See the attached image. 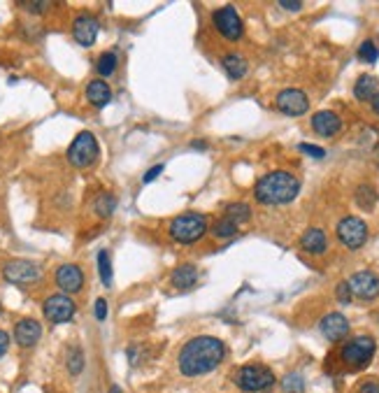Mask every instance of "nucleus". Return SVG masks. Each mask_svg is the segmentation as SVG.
Listing matches in <instances>:
<instances>
[{"instance_id":"f257e3e1","label":"nucleus","mask_w":379,"mask_h":393,"mask_svg":"<svg viewBox=\"0 0 379 393\" xmlns=\"http://www.w3.org/2000/svg\"><path fill=\"white\" fill-rule=\"evenodd\" d=\"M223 359H226V344L221 340L212 335H198L182 347L177 366L184 377H203V375L217 370Z\"/></svg>"},{"instance_id":"f03ea898","label":"nucleus","mask_w":379,"mask_h":393,"mask_svg":"<svg viewBox=\"0 0 379 393\" xmlns=\"http://www.w3.org/2000/svg\"><path fill=\"white\" fill-rule=\"evenodd\" d=\"M298 193L300 179L286 170H275V173L263 175L254 186V196L260 205H289L298 198Z\"/></svg>"},{"instance_id":"7ed1b4c3","label":"nucleus","mask_w":379,"mask_h":393,"mask_svg":"<svg viewBox=\"0 0 379 393\" xmlns=\"http://www.w3.org/2000/svg\"><path fill=\"white\" fill-rule=\"evenodd\" d=\"M235 384L245 393H263V391H270L272 386L277 384V377L268 366L249 363V366H242L240 370L235 372Z\"/></svg>"},{"instance_id":"20e7f679","label":"nucleus","mask_w":379,"mask_h":393,"mask_svg":"<svg viewBox=\"0 0 379 393\" xmlns=\"http://www.w3.org/2000/svg\"><path fill=\"white\" fill-rule=\"evenodd\" d=\"M170 238L180 244H193L198 242L200 238H205L207 233V219L198 212H186L180 214L170 221Z\"/></svg>"},{"instance_id":"39448f33","label":"nucleus","mask_w":379,"mask_h":393,"mask_svg":"<svg viewBox=\"0 0 379 393\" xmlns=\"http://www.w3.org/2000/svg\"><path fill=\"white\" fill-rule=\"evenodd\" d=\"M377 351V342L372 335H356L352 340H347L345 347L340 349V359L345 366L354 368V370H360L372 361Z\"/></svg>"},{"instance_id":"423d86ee","label":"nucleus","mask_w":379,"mask_h":393,"mask_svg":"<svg viewBox=\"0 0 379 393\" xmlns=\"http://www.w3.org/2000/svg\"><path fill=\"white\" fill-rule=\"evenodd\" d=\"M98 156H100V147H98L96 135H93L91 131H82L73 140V144L68 147L70 166H75V168H80V170L96 166Z\"/></svg>"},{"instance_id":"0eeeda50","label":"nucleus","mask_w":379,"mask_h":393,"mask_svg":"<svg viewBox=\"0 0 379 393\" xmlns=\"http://www.w3.org/2000/svg\"><path fill=\"white\" fill-rule=\"evenodd\" d=\"M212 23H215L219 35H221L223 40H228V42H238L242 35H245V23H242L238 10H235L233 5L215 10V14H212Z\"/></svg>"},{"instance_id":"6e6552de","label":"nucleus","mask_w":379,"mask_h":393,"mask_svg":"<svg viewBox=\"0 0 379 393\" xmlns=\"http://www.w3.org/2000/svg\"><path fill=\"white\" fill-rule=\"evenodd\" d=\"M337 240L347 249H360L368 242V224L360 216H345L337 224Z\"/></svg>"},{"instance_id":"1a4fd4ad","label":"nucleus","mask_w":379,"mask_h":393,"mask_svg":"<svg viewBox=\"0 0 379 393\" xmlns=\"http://www.w3.org/2000/svg\"><path fill=\"white\" fill-rule=\"evenodd\" d=\"M3 277L12 281V284H33V281L42 277V268L33 261L14 259L3 266Z\"/></svg>"},{"instance_id":"9d476101","label":"nucleus","mask_w":379,"mask_h":393,"mask_svg":"<svg viewBox=\"0 0 379 393\" xmlns=\"http://www.w3.org/2000/svg\"><path fill=\"white\" fill-rule=\"evenodd\" d=\"M42 309H45L47 321H51V324H65V321H70L75 316L77 305L73 298L63 296V293H56V296L47 298Z\"/></svg>"},{"instance_id":"9b49d317","label":"nucleus","mask_w":379,"mask_h":393,"mask_svg":"<svg viewBox=\"0 0 379 393\" xmlns=\"http://www.w3.org/2000/svg\"><path fill=\"white\" fill-rule=\"evenodd\" d=\"M277 110L286 116H303L310 110V98L300 89H284L277 93Z\"/></svg>"},{"instance_id":"f8f14e48","label":"nucleus","mask_w":379,"mask_h":393,"mask_svg":"<svg viewBox=\"0 0 379 393\" xmlns=\"http://www.w3.org/2000/svg\"><path fill=\"white\" fill-rule=\"evenodd\" d=\"M352 296L360 298V301H375L379 296V275L370 272V270H360L347 281Z\"/></svg>"},{"instance_id":"ddd939ff","label":"nucleus","mask_w":379,"mask_h":393,"mask_svg":"<svg viewBox=\"0 0 379 393\" xmlns=\"http://www.w3.org/2000/svg\"><path fill=\"white\" fill-rule=\"evenodd\" d=\"M319 331L328 342H342L349 335V321L345 314L340 312H330L319 321Z\"/></svg>"},{"instance_id":"4468645a","label":"nucleus","mask_w":379,"mask_h":393,"mask_svg":"<svg viewBox=\"0 0 379 393\" xmlns=\"http://www.w3.org/2000/svg\"><path fill=\"white\" fill-rule=\"evenodd\" d=\"M56 284L65 293H80L82 286H84V272L75 263H65L56 270Z\"/></svg>"},{"instance_id":"2eb2a0df","label":"nucleus","mask_w":379,"mask_h":393,"mask_svg":"<svg viewBox=\"0 0 379 393\" xmlns=\"http://www.w3.org/2000/svg\"><path fill=\"white\" fill-rule=\"evenodd\" d=\"M40 338H42V326H40V321H35V319H21V321H16V326H14V340H16V344L23 349H28V347H35V344L40 342Z\"/></svg>"},{"instance_id":"dca6fc26","label":"nucleus","mask_w":379,"mask_h":393,"mask_svg":"<svg viewBox=\"0 0 379 393\" xmlns=\"http://www.w3.org/2000/svg\"><path fill=\"white\" fill-rule=\"evenodd\" d=\"M312 131L321 135V138H333L342 131V119L330 110H321V112L312 116Z\"/></svg>"},{"instance_id":"f3484780","label":"nucleus","mask_w":379,"mask_h":393,"mask_svg":"<svg viewBox=\"0 0 379 393\" xmlns=\"http://www.w3.org/2000/svg\"><path fill=\"white\" fill-rule=\"evenodd\" d=\"M98 31H100V23L93 19V16H86V14L77 16L75 23H73V35L82 47H91L93 42H96Z\"/></svg>"},{"instance_id":"a211bd4d","label":"nucleus","mask_w":379,"mask_h":393,"mask_svg":"<svg viewBox=\"0 0 379 393\" xmlns=\"http://www.w3.org/2000/svg\"><path fill=\"white\" fill-rule=\"evenodd\" d=\"M300 247L307 254H323L328 249V238H326L321 228H307L303 236H300Z\"/></svg>"},{"instance_id":"6ab92c4d","label":"nucleus","mask_w":379,"mask_h":393,"mask_svg":"<svg viewBox=\"0 0 379 393\" xmlns=\"http://www.w3.org/2000/svg\"><path fill=\"white\" fill-rule=\"evenodd\" d=\"M170 281H173V286H175V289H180V291L193 289L195 281H198V268H195L193 263H184V266L175 268Z\"/></svg>"},{"instance_id":"aec40b11","label":"nucleus","mask_w":379,"mask_h":393,"mask_svg":"<svg viewBox=\"0 0 379 393\" xmlns=\"http://www.w3.org/2000/svg\"><path fill=\"white\" fill-rule=\"evenodd\" d=\"M86 98H88V103H91L93 107H105V105L110 103V98H112V91H110V86H108V81H103V79L88 81Z\"/></svg>"},{"instance_id":"412c9836","label":"nucleus","mask_w":379,"mask_h":393,"mask_svg":"<svg viewBox=\"0 0 379 393\" xmlns=\"http://www.w3.org/2000/svg\"><path fill=\"white\" fill-rule=\"evenodd\" d=\"M379 93V81L372 77V75H360L354 84V96L358 98L360 103H370Z\"/></svg>"},{"instance_id":"4be33fe9","label":"nucleus","mask_w":379,"mask_h":393,"mask_svg":"<svg viewBox=\"0 0 379 393\" xmlns=\"http://www.w3.org/2000/svg\"><path fill=\"white\" fill-rule=\"evenodd\" d=\"M221 66H223V70H226V75L230 79H242L247 73H249V63H247V58L240 56V54L223 56Z\"/></svg>"},{"instance_id":"5701e85b","label":"nucleus","mask_w":379,"mask_h":393,"mask_svg":"<svg viewBox=\"0 0 379 393\" xmlns=\"http://www.w3.org/2000/svg\"><path fill=\"white\" fill-rule=\"evenodd\" d=\"M354 198H356V205L360 210H365V212H372L377 205V189L372 184H360L356 193H354Z\"/></svg>"},{"instance_id":"b1692460","label":"nucleus","mask_w":379,"mask_h":393,"mask_svg":"<svg viewBox=\"0 0 379 393\" xmlns=\"http://www.w3.org/2000/svg\"><path fill=\"white\" fill-rule=\"evenodd\" d=\"M223 219L233 221L235 226L247 224V221L252 219V207H249V205H245V203H233V205H228V207H226Z\"/></svg>"},{"instance_id":"393cba45","label":"nucleus","mask_w":379,"mask_h":393,"mask_svg":"<svg viewBox=\"0 0 379 393\" xmlns=\"http://www.w3.org/2000/svg\"><path fill=\"white\" fill-rule=\"evenodd\" d=\"M280 389H282V393H305V379H303V375H298V372L284 375Z\"/></svg>"},{"instance_id":"a878e982","label":"nucleus","mask_w":379,"mask_h":393,"mask_svg":"<svg viewBox=\"0 0 379 393\" xmlns=\"http://www.w3.org/2000/svg\"><path fill=\"white\" fill-rule=\"evenodd\" d=\"M117 207V198L112 196V193H100V196L96 198V203H93V210H96L98 216H112V212H114Z\"/></svg>"},{"instance_id":"bb28decb","label":"nucleus","mask_w":379,"mask_h":393,"mask_svg":"<svg viewBox=\"0 0 379 393\" xmlns=\"http://www.w3.org/2000/svg\"><path fill=\"white\" fill-rule=\"evenodd\" d=\"M98 272H100V281H103L105 286H112V259L108 249L98 251Z\"/></svg>"},{"instance_id":"cd10ccee","label":"nucleus","mask_w":379,"mask_h":393,"mask_svg":"<svg viewBox=\"0 0 379 393\" xmlns=\"http://www.w3.org/2000/svg\"><path fill=\"white\" fill-rule=\"evenodd\" d=\"M117 66H119V58H117L114 51H105L103 56L98 58V75H103V77H110L112 73L117 70Z\"/></svg>"},{"instance_id":"c85d7f7f","label":"nucleus","mask_w":379,"mask_h":393,"mask_svg":"<svg viewBox=\"0 0 379 393\" xmlns=\"http://www.w3.org/2000/svg\"><path fill=\"white\" fill-rule=\"evenodd\" d=\"M212 233H215V238H221V240H226V238H235L238 236V226L233 224V221H228V219H219L215 228H212Z\"/></svg>"},{"instance_id":"c756f323","label":"nucleus","mask_w":379,"mask_h":393,"mask_svg":"<svg viewBox=\"0 0 379 393\" xmlns=\"http://www.w3.org/2000/svg\"><path fill=\"white\" fill-rule=\"evenodd\" d=\"M358 58H360L363 63H368V66L377 63V58H379L377 45L372 42V40H365V42H360V47H358Z\"/></svg>"},{"instance_id":"7c9ffc66","label":"nucleus","mask_w":379,"mask_h":393,"mask_svg":"<svg viewBox=\"0 0 379 393\" xmlns=\"http://www.w3.org/2000/svg\"><path fill=\"white\" fill-rule=\"evenodd\" d=\"M68 372L70 375H80L82 370H84V354H82L80 347H73L68 351Z\"/></svg>"},{"instance_id":"2f4dec72","label":"nucleus","mask_w":379,"mask_h":393,"mask_svg":"<svg viewBox=\"0 0 379 393\" xmlns=\"http://www.w3.org/2000/svg\"><path fill=\"white\" fill-rule=\"evenodd\" d=\"M335 296H337V301H340L342 305H349L352 303V289H349V284L347 281H340V284H337V289H335Z\"/></svg>"},{"instance_id":"473e14b6","label":"nucleus","mask_w":379,"mask_h":393,"mask_svg":"<svg viewBox=\"0 0 379 393\" xmlns=\"http://www.w3.org/2000/svg\"><path fill=\"white\" fill-rule=\"evenodd\" d=\"M300 151L307 154V156H312V158H323L326 156V149H321V147H315V144H307V142L300 144Z\"/></svg>"},{"instance_id":"72a5a7b5","label":"nucleus","mask_w":379,"mask_h":393,"mask_svg":"<svg viewBox=\"0 0 379 393\" xmlns=\"http://www.w3.org/2000/svg\"><path fill=\"white\" fill-rule=\"evenodd\" d=\"M96 319L98 321L108 319V301H105V298H98L96 301Z\"/></svg>"},{"instance_id":"f704fd0d","label":"nucleus","mask_w":379,"mask_h":393,"mask_svg":"<svg viewBox=\"0 0 379 393\" xmlns=\"http://www.w3.org/2000/svg\"><path fill=\"white\" fill-rule=\"evenodd\" d=\"M358 393H379V382H375V379H365V382H360Z\"/></svg>"},{"instance_id":"c9c22d12","label":"nucleus","mask_w":379,"mask_h":393,"mask_svg":"<svg viewBox=\"0 0 379 393\" xmlns=\"http://www.w3.org/2000/svg\"><path fill=\"white\" fill-rule=\"evenodd\" d=\"M161 175H163V166H154V168L147 170V175H145V179H142V181H145V184H151V181L156 177H161Z\"/></svg>"},{"instance_id":"e433bc0d","label":"nucleus","mask_w":379,"mask_h":393,"mask_svg":"<svg viewBox=\"0 0 379 393\" xmlns=\"http://www.w3.org/2000/svg\"><path fill=\"white\" fill-rule=\"evenodd\" d=\"M280 8L289 12H300L303 10V3H300V0H280Z\"/></svg>"},{"instance_id":"4c0bfd02","label":"nucleus","mask_w":379,"mask_h":393,"mask_svg":"<svg viewBox=\"0 0 379 393\" xmlns=\"http://www.w3.org/2000/svg\"><path fill=\"white\" fill-rule=\"evenodd\" d=\"M8 349H10V335L5 331H0V359L8 354Z\"/></svg>"},{"instance_id":"58836bf2","label":"nucleus","mask_w":379,"mask_h":393,"mask_svg":"<svg viewBox=\"0 0 379 393\" xmlns=\"http://www.w3.org/2000/svg\"><path fill=\"white\" fill-rule=\"evenodd\" d=\"M370 105H372V112H375V114H379V93H377L375 98H372V101H370Z\"/></svg>"},{"instance_id":"ea45409f","label":"nucleus","mask_w":379,"mask_h":393,"mask_svg":"<svg viewBox=\"0 0 379 393\" xmlns=\"http://www.w3.org/2000/svg\"><path fill=\"white\" fill-rule=\"evenodd\" d=\"M110 393H121V389H119V386H112Z\"/></svg>"}]
</instances>
